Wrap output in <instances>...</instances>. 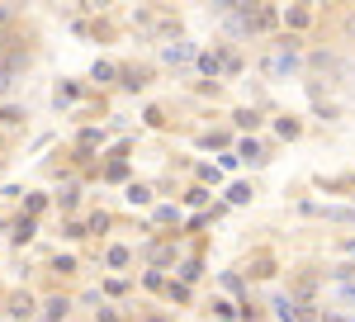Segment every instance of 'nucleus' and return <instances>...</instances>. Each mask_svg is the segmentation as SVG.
<instances>
[]
</instances>
